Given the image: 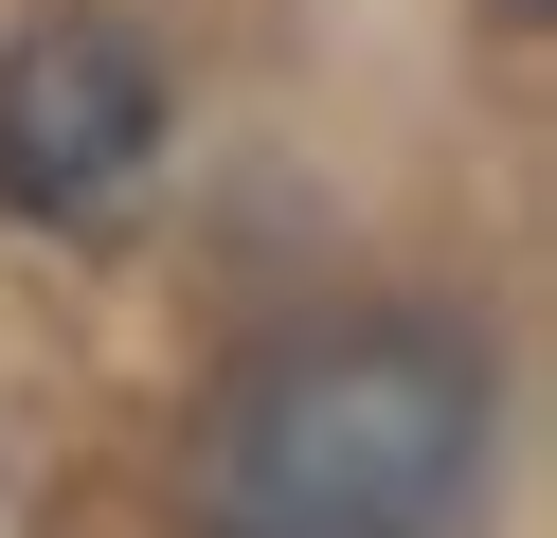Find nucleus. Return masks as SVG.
<instances>
[{"label":"nucleus","instance_id":"obj_1","mask_svg":"<svg viewBox=\"0 0 557 538\" xmlns=\"http://www.w3.org/2000/svg\"><path fill=\"white\" fill-rule=\"evenodd\" d=\"M468 449H485L468 359L360 323V341L288 359V377L234 413V449H216V538H432L449 485H468Z\"/></svg>","mask_w":557,"mask_h":538},{"label":"nucleus","instance_id":"obj_2","mask_svg":"<svg viewBox=\"0 0 557 538\" xmlns=\"http://www.w3.org/2000/svg\"><path fill=\"white\" fill-rule=\"evenodd\" d=\"M162 179V72L126 18H37L0 54V198L54 215V234H109Z\"/></svg>","mask_w":557,"mask_h":538}]
</instances>
